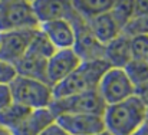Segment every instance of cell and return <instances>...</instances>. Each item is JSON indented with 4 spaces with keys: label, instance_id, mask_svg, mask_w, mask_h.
Listing matches in <instances>:
<instances>
[{
    "label": "cell",
    "instance_id": "cell-1",
    "mask_svg": "<svg viewBox=\"0 0 148 135\" xmlns=\"http://www.w3.org/2000/svg\"><path fill=\"white\" fill-rule=\"evenodd\" d=\"M148 108L134 95L122 102L108 105L103 111L105 131L111 135H131L147 122Z\"/></svg>",
    "mask_w": 148,
    "mask_h": 135
},
{
    "label": "cell",
    "instance_id": "cell-2",
    "mask_svg": "<svg viewBox=\"0 0 148 135\" xmlns=\"http://www.w3.org/2000/svg\"><path fill=\"white\" fill-rule=\"evenodd\" d=\"M109 69L105 60L82 62L81 66L73 71L66 79L53 86V99L82 93L88 90H97L103 73Z\"/></svg>",
    "mask_w": 148,
    "mask_h": 135
},
{
    "label": "cell",
    "instance_id": "cell-3",
    "mask_svg": "<svg viewBox=\"0 0 148 135\" xmlns=\"http://www.w3.org/2000/svg\"><path fill=\"white\" fill-rule=\"evenodd\" d=\"M9 86L13 102L32 111L50 108L53 102V88L46 82L17 75Z\"/></svg>",
    "mask_w": 148,
    "mask_h": 135
},
{
    "label": "cell",
    "instance_id": "cell-4",
    "mask_svg": "<svg viewBox=\"0 0 148 135\" xmlns=\"http://www.w3.org/2000/svg\"><path fill=\"white\" fill-rule=\"evenodd\" d=\"M36 29H39V22L35 16L32 1H0V33Z\"/></svg>",
    "mask_w": 148,
    "mask_h": 135
},
{
    "label": "cell",
    "instance_id": "cell-5",
    "mask_svg": "<svg viewBox=\"0 0 148 135\" xmlns=\"http://www.w3.org/2000/svg\"><path fill=\"white\" fill-rule=\"evenodd\" d=\"M106 105L99 96L98 90H88L75 93L71 96L53 99L50 111L55 116L66 114H86V115H103Z\"/></svg>",
    "mask_w": 148,
    "mask_h": 135
},
{
    "label": "cell",
    "instance_id": "cell-6",
    "mask_svg": "<svg viewBox=\"0 0 148 135\" xmlns=\"http://www.w3.org/2000/svg\"><path fill=\"white\" fill-rule=\"evenodd\" d=\"M97 90L106 106L122 102L135 95V86L128 79L125 71L116 68H109L103 73Z\"/></svg>",
    "mask_w": 148,
    "mask_h": 135
},
{
    "label": "cell",
    "instance_id": "cell-7",
    "mask_svg": "<svg viewBox=\"0 0 148 135\" xmlns=\"http://www.w3.org/2000/svg\"><path fill=\"white\" fill-rule=\"evenodd\" d=\"M75 29V46L73 50L81 58L82 62H92V60H103V50L105 45H102L91 32L88 22L82 19L76 10L73 16L69 19Z\"/></svg>",
    "mask_w": 148,
    "mask_h": 135
},
{
    "label": "cell",
    "instance_id": "cell-8",
    "mask_svg": "<svg viewBox=\"0 0 148 135\" xmlns=\"http://www.w3.org/2000/svg\"><path fill=\"white\" fill-rule=\"evenodd\" d=\"M82 60L73 49L56 50L49 59L46 66V82L50 86H56L63 79H66L73 71L81 66Z\"/></svg>",
    "mask_w": 148,
    "mask_h": 135
},
{
    "label": "cell",
    "instance_id": "cell-9",
    "mask_svg": "<svg viewBox=\"0 0 148 135\" xmlns=\"http://www.w3.org/2000/svg\"><path fill=\"white\" fill-rule=\"evenodd\" d=\"M55 122L69 135H98L105 131L102 115L66 114L56 116Z\"/></svg>",
    "mask_w": 148,
    "mask_h": 135
},
{
    "label": "cell",
    "instance_id": "cell-10",
    "mask_svg": "<svg viewBox=\"0 0 148 135\" xmlns=\"http://www.w3.org/2000/svg\"><path fill=\"white\" fill-rule=\"evenodd\" d=\"M33 33L35 30H16L0 33V59L14 66L26 55Z\"/></svg>",
    "mask_w": 148,
    "mask_h": 135
},
{
    "label": "cell",
    "instance_id": "cell-11",
    "mask_svg": "<svg viewBox=\"0 0 148 135\" xmlns=\"http://www.w3.org/2000/svg\"><path fill=\"white\" fill-rule=\"evenodd\" d=\"M39 29L45 33L56 50L73 49L75 46V29L68 19H59L48 23H42Z\"/></svg>",
    "mask_w": 148,
    "mask_h": 135
},
{
    "label": "cell",
    "instance_id": "cell-12",
    "mask_svg": "<svg viewBox=\"0 0 148 135\" xmlns=\"http://www.w3.org/2000/svg\"><path fill=\"white\" fill-rule=\"evenodd\" d=\"M32 7L35 12V16L39 22V26L42 23H48L59 19H71L75 13V9L72 6V1H45V0H36L32 1Z\"/></svg>",
    "mask_w": 148,
    "mask_h": 135
},
{
    "label": "cell",
    "instance_id": "cell-13",
    "mask_svg": "<svg viewBox=\"0 0 148 135\" xmlns=\"http://www.w3.org/2000/svg\"><path fill=\"white\" fill-rule=\"evenodd\" d=\"M103 60L108 63L109 68L124 69L132 60L130 49V38L121 33L114 40L106 43L103 50Z\"/></svg>",
    "mask_w": 148,
    "mask_h": 135
},
{
    "label": "cell",
    "instance_id": "cell-14",
    "mask_svg": "<svg viewBox=\"0 0 148 135\" xmlns=\"http://www.w3.org/2000/svg\"><path fill=\"white\" fill-rule=\"evenodd\" d=\"M55 121L56 116L53 115L50 108L36 109L32 111L27 115V118L10 132L12 135H42V132L46 128H49Z\"/></svg>",
    "mask_w": 148,
    "mask_h": 135
},
{
    "label": "cell",
    "instance_id": "cell-15",
    "mask_svg": "<svg viewBox=\"0 0 148 135\" xmlns=\"http://www.w3.org/2000/svg\"><path fill=\"white\" fill-rule=\"evenodd\" d=\"M88 26H89L91 32L94 33V36L102 45L109 43L111 40H114L116 36H119L122 33L121 26L116 23V20L114 19L111 12L102 13L97 17L88 20Z\"/></svg>",
    "mask_w": 148,
    "mask_h": 135
},
{
    "label": "cell",
    "instance_id": "cell-16",
    "mask_svg": "<svg viewBox=\"0 0 148 135\" xmlns=\"http://www.w3.org/2000/svg\"><path fill=\"white\" fill-rule=\"evenodd\" d=\"M46 66H48V59L30 50H27L26 55L14 65L19 76L30 78L42 82H46Z\"/></svg>",
    "mask_w": 148,
    "mask_h": 135
},
{
    "label": "cell",
    "instance_id": "cell-17",
    "mask_svg": "<svg viewBox=\"0 0 148 135\" xmlns=\"http://www.w3.org/2000/svg\"><path fill=\"white\" fill-rule=\"evenodd\" d=\"M32 112V109L19 105L16 102H12L9 106H6L3 111H0V128H4L7 131H13L17 128Z\"/></svg>",
    "mask_w": 148,
    "mask_h": 135
},
{
    "label": "cell",
    "instance_id": "cell-18",
    "mask_svg": "<svg viewBox=\"0 0 148 135\" xmlns=\"http://www.w3.org/2000/svg\"><path fill=\"white\" fill-rule=\"evenodd\" d=\"M114 1L109 0H81V1H72L73 9L76 13L85 19L86 22L97 17L102 13H106L111 10Z\"/></svg>",
    "mask_w": 148,
    "mask_h": 135
},
{
    "label": "cell",
    "instance_id": "cell-19",
    "mask_svg": "<svg viewBox=\"0 0 148 135\" xmlns=\"http://www.w3.org/2000/svg\"><path fill=\"white\" fill-rule=\"evenodd\" d=\"M128 79L131 84L137 88L143 84L148 82V62L147 60H135L132 59L125 68H124Z\"/></svg>",
    "mask_w": 148,
    "mask_h": 135
},
{
    "label": "cell",
    "instance_id": "cell-20",
    "mask_svg": "<svg viewBox=\"0 0 148 135\" xmlns=\"http://www.w3.org/2000/svg\"><path fill=\"white\" fill-rule=\"evenodd\" d=\"M27 50H30V52H33V53H36V55H40V56H43V58H46V59H49L50 56L56 52L55 46L50 43V40L45 36V33H43L40 29L35 30L33 38H32V40H30V45H29V49H27Z\"/></svg>",
    "mask_w": 148,
    "mask_h": 135
},
{
    "label": "cell",
    "instance_id": "cell-21",
    "mask_svg": "<svg viewBox=\"0 0 148 135\" xmlns=\"http://www.w3.org/2000/svg\"><path fill=\"white\" fill-rule=\"evenodd\" d=\"M109 12L121 29H124L134 16V1H114Z\"/></svg>",
    "mask_w": 148,
    "mask_h": 135
},
{
    "label": "cell",
    "instance_id": "cell-22",
    "mask_svg": "<svg viewBox=\"0 0 148 135\" xmlns=\"http://www.w3.org/2000/svg\"><path fill=\"white\" fill-rule=\"evenodd\" d=\"M122 33L128 38L138 35H148V14L132 16V19L122 29Z\"/></svg>",
    "mask_w": 148,
    "mask_h": 135
},
{
    "label": "cell",
    "instance_id": "cell-23",
    "mask_svg": "<svg viewBox=\"0 0 148 135\" xmlns=\"http://www.w3.org/2000/svg\"><path fill=\"white\" fill-rule=\"evenodd\" d=\"M131 56L135 60H147L148 59V35H138L130 38Z\"/></svg>",
    "mask_w": 148,
    "mask_h": 135
},
{
    "label": "cell",
    "instance_id": "cell-24",
    "mask_svg": "<svg viewBox=\"0 0 148 135\" xmlns=\"http://www.w3.org/2000/svg\"><path fill=\"white\" fill-rule=\"evenodd\" d=\"M16 76V68L0 59V85H10Z\"/></svg>",
    "mask_w": 148,
    "mask_h": 135
},
{
    "label": "cell",
    "instance_id": "cell-25",
    "mask_svg": "<svg viewBox=\"0 0 148 135\" xmlns=\"http://www.w3.org/2000/svg\"><path fill=\"white\" fill-rule=\"evenodd\" d=\"M12 102H13V98H12L10 86L9 85H0V111H3Z\"/></svg>",
    "mask_w": 148,
    "mask_h": 135
},
{
    "label": "cell",
    "instance_id": "cell-26",
    "mask_svg": "<svg viewBox=\"0 0 148 135\" xmlns=\"http://www.w3.org/2000/svg\"><path fill=\"white\" fill-rule=\"evenodd\" d=\"M135 96L148 108V82L135 88Z\"/></svg>",
    "mask_w": 148,
    "mask_h": 135
},
{
    "label": "cell",
    "instance_id": "cell-27",
    "mask_svg": "<svg viewBox=\"0 0 148 135\" xmlns=\"http://www.w3.org/2000/svg\"><path fill=\"white\" fill-rule=\"evenodd\" d=\"M148 14V1H134V16Z\"/></svg>",
    "mask_w": 148,
    "mask_h": 135
},
{
    "label": "cell",
    "instance_id": "cell-28",
    "mask_svg": "<svg viewBox=\"0 0 148 135\" xmlns=\"http://www.w3.org/2000/svg\"><path fill=\"white\" fill-rule=\"evenodd\" d=\"M42 135H69V134H66L56 122H53L49 128H46V130L42 132Z\"/></svg>",
    "mask_w": 148,
    "mask_h": 135
},
{
    "label": "cell",
    "instance_id": "cell-29",
    "mask_svg": "<svg viewBox=\"0 0 148 135\" xmlns=\"http://www.w3.org/2000/svg\"><path fill=\"white\" fill-rule=\"evenodd\" d=\"M131 135H148V124L145 122L144 125H141L134 134H131Z\"/></svg>",
    "mask_w": 148,
    "mask_h": 135
},
{
    "label": "cell",
    "instance_id": "cell-30",
    "mask_svg": "<svg viewBox=\"0 0 148 135\" xmlns=\"http://www.w3.org/2000/svg\"><path fill=\"white\" fill-rule=\"evenodd\" d=\"M0 135H12V132L4 130V128H0Z\"/></svg>",
    "mask_w": 148,
    "mask_h": 135
},
{
    "label": "cell",
    "instance_id": "cell-31",
    "mask_svg": "<svg viewBox=\"0 0 148 135\" xmlns=\"http://www.w3.org/2000/svg\"><path fill=\"white\" fill-rule=\"evenodd\" d=\"M98 135H111V134H108L106 131H103V132H101V134H98Z\"/></svg>",
    "mask_w": 148,
    "mask_h": 135
},
{
    "label": "cell",
    "instance_id": "cell-32",
    "mask_svg": "<svg viewBox=\"0 0 148 135\" xmlns=\"http://www.w3.org/2000/svg\"><path fill=\"white\" fill-rule=\"evenodd\" d=\"M147 124H148V114H147Z\"/></svg>",
    "mask_w": 148,
    "mask_h": 135
},
{
    "label": "cell",
    "instance_id": "cell-33",
    "mask_svg": "<svg viewBox=\"0 0 148 135\" xmlns=\"http://www.w3.org/2000/svg\"><path fill=\"white\" fill-rule=\"evenodd\" d=\"M147 62H148V59H147Z\"/></svg>",
    "mask_w": 148,
    "mask_h": 135
}]
</instances>
